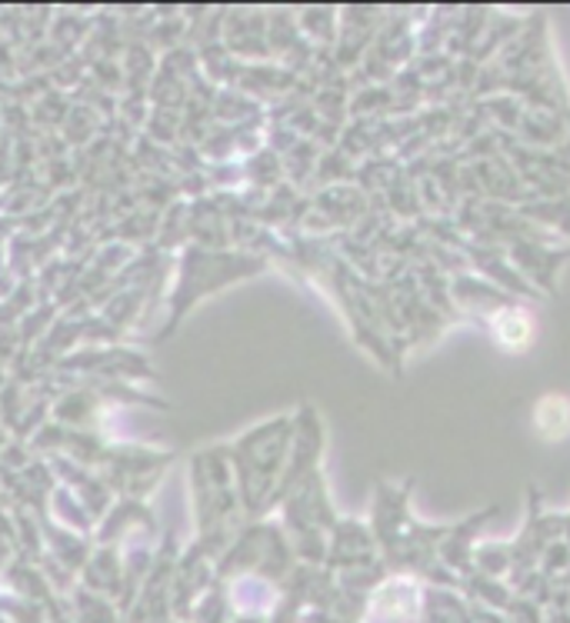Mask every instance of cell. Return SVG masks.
<instances>
[{"label":"cell","mask_w":570,"mask_h":623,"mask_svg":"<svg viewBox=\"0 0 570 623\" xmlns=\"http://www.w3.org/2000/svg\"><path fill=\"white\" fill-rule=\"evenodd\" d=\"M493 337L503 350H527L533 340V320L523 310H503L493 320Z\"/></svg>","instance_id":"7a4b0ae2"},{"label":"cell","mask_w":570,"mask_h":623,"mask_svg":"<svg viewBox=\"0 0 570 623\" xmlns=\"http://www.w3.org/2000/svg\"><path fill=\"white\" fill-rule=\"evenodd\" d=\"M533 430L547 443H560L570 437V400L563 394H547L533 404Z\"/></svg>","instance_id":"6da1fadb"}]
</instances>
